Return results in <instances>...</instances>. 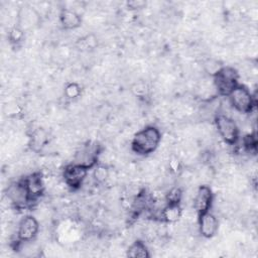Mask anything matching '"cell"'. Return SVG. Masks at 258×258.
<instances>
[{"instance_id": "10", "label": "cell", "mask_w": 258, "mask_h": 258, "mask_svg": "<svg viewBox=\"0 0 258 258\" xmlns=\"http://www.w3.org/2000/svg\"><path fill=\"white\" fill-rule=\"evenodd\" d=\"M199 217V231L200 234L207 239L214 237L219 228L218 219L211 212H207Z\"/></svg>"}, {"instance_id": "20", "label": "cell", "mask_w": 258, "mask_h": 258, "mask_svg": "<svg viewBox=\"0 0 258 258\" xmlns=\"http://www.w3.org/2000/svg\"><path fill=\"white\" fill-rule=\"evenodd\" d=\"M182 199V190L179 187H172L166 195V203L180 204Z\"/></svg>"}, {"instance_id": "19", "label": "cell", "mask_w": 258, "mask_h": 258, "mask_svg": "<svg viewBox=\"0 0 258 258\" xmlns=\"http://www.w3.org/2000/svg\"><path fill=\"white\" fill-rule=\"evenodd\" d=\"M24 38V30L18 26L17 24L14 25L8 33V39L10 41V43L12 44H18L20 43Z\"/></svg>"}, {"instance_id": "8", "label": "cell", "mask_w": 258, "mask_h": 258, "mask_svg": "<svg viewBox=\"0 0 258 258\" xmlns=\"http://www.w3.org/2000/svg\"><path fill=\"white\" fill-rule=\"evenodd\" d=\"M39 231L38 221L31 215L24 216L18 223L17 243H28L35 239Z\"/></svg>"}, {"instance_id": "5", "label": "cell", "mask_w": 258, "mask_h": 258, "mask_svg": "<svg viewBox=\"0 0 258 258\" xmlns=\"http://www.w3.org/2000/svg\"><path fill=\"white\" fill-rule=\"evenodd\" d=\"M100 153L101 148L97 142H87L76 152L74 162L91 169L98 164Z\"/></svg>"}, {"instance_id": "1", "label": "cell", "mask_w": 258, "mask_h": 258, "mask_svg": "<svg viewBox=\"0 0 258 258\" xmlns=\"http://www.w3.org/2000/svg\"><path fill=\"white\" fill-rule=\"evenodd\" d=\"M161 141L159 129L149 125L135 133L131 141V149L138 155L146 156L153 153Z\"/></svg>"}, {"instance_id": "2", "label": "cell", "mask_w": 258, "mask_h": 258, "mask_svg": "<svg viewBox=\"0 0 258 258\" xmlns=\"http://www.w3.org/2000/svg\"><path fill=\"white\" fill-rule=\"evenodd\" d=\"M214 85L221 96L228 97L229 94L239 85V75L236 69L230 66H223L214 76Z\"/></svg>"}, {"instance_id": "3", "label": "cell", "mask_w": 258, "mask_h": 258, "mask_svg": "<svg viewBox=\"0 0 258 258\" xmlns=\"http://www.w3.org/2000/svg\"><path fill=\"white\" fill-rule=\"evenodd\" d=\"M228 98L232 107L242 114L251 113L256 105L254 96L244 85H238L229 94Z\"/></svg>"}, {"instance_id": "9", "label": "cell", "mask_w": 258, "mask_h": 258, "mask_svg": "<svg viewBox=\"0 0 258 258\" xmlns=\"http://www.w3.org/2000/svg\"><path fill=\"white\" fill-rule=\"evenodd\" d=\"M214 201V195L209 185H201L194 198V209L198 216L210 212Z\"/></svg>"}, {"instance_id": "16", "label": "cell", "mask_w": 258, "mask_h": 258, "mask_svg": "<svg viewBox=\"0 0 258 258\" xmlns=\"http://www.w3.org/2000/svg\"><path fill=\"white\" fill-rule=\"evenodd\" d=\"M47 142V134L44 130H36L30 137V146L34 151L40 150Z\"/></svg>"}, {"instance_id": "17", "label": "cell", "mask_w": 258, "mask_h": 258, "mask_svg": "<svg viewBox=\"0 0 258 258\" xmlns=\"http://www.w3.org/2000/svg\"><path fill=\"white\" fill-rule=\"evenodd\" d=\"M64 97L69 100H75L79 98L82 94V88L77 83H69L63 91Z\"/></svg>"}, {"instance_id": "7", "label": "cell", "mask_w": 258, "mask_h": 258, "mask_svg": "<svg viewBox=\"0 0 258 258\" xmlns=\"http://www.w3.org/2000/svg\"><path fill=\"white\" fill-rule=\"evenodd\" d=\"M5 195L10 203L18 209L25 208L31 203L23 179L10 183L5 190Z\"/></svg>"}, {"instance_id": "6", "label": "cell", "mask_w": 258, "mask_h": 258, "mask_svg": "<svg viewBox=\"0 0 258 258\" xmlns=\"http://www.w3.org/2000/svg\"><path fill=\"white\" fill-rule=\"evenodd\" d=\"M89 170L90 169L86 166L75 162L68 164L62 170L63 181L69 187L73 189H78L83 185Z\"/></svg>"}, {"instance_id": "22", "label": "cell", "mask_w": 258, "mask_h": 258, "mask_svg": "<svg viewBox=\"0 0 258 258\" xmlns=\"http://www.w3.org/2000/svg\"><path fill=\"white\" fill-rule=\"evenodd\" d=\"M127 6L130 9H141L144 6H146V2L142 1V0H132V1L127 2Z\"/></svg>"}, {"instance_id": "12", "label": "cell", "mask_w": 258, "mask_h": 258, "mask_svg": "<svg viewBox=\"0 0 258 258\" xmlns=\"http://www.w3.org/2000/svg\"><path fill=\"white\" fill-rule=\"evenodd\" d=\"M59 22L62 28L71 30L81 26L82 18L80 14L77 13L75 10L64 8L59 13Z\"/></svg>"}, {"instance_id": "14", "label": "cell", "mask_w": 258, "mask_h": 258, "mask_svg": "<svg viewBox=\"0 0 258 258\" xmlns=\"http://www.w3.org/2000/svg\"><path fill=\"white\" fill-rule=\"evenodd\" d=\"M38 19V13L30 6H23L18 12L17 25L23 30L35 24Z\"/></svg>"}, {"instance_id": "15", "label": "cell", "mask_w": 258, "mask_h": 258, "mask_svg": "<svg viewBox=\"0 0 258 258\" xmlns=\"http://www.w3.org/2000/svg\"><path fill=\"white\" fill-rule=\"evenodd\" d=\"M127 256L131 258H148L150 254L145 243L141 240H136L129 246Z\"/></svg>"}, {"instance_id": "4", "label": "cell", "mask_w": 258, "mask_h": 258, "mask_svg": "<svg viewBox=\"0 0 258 258\" xmlns=\"http://www.w3.org/2000/svg\"><path fill=\"white\" fill-rule=\"evenodd\" d=\"M214 121L218 133L225 143L234 145L238 142L239 128L232 118L224 114H218L215 116Z\"/></svg>"}, {"instance_id": "21", "label": "cell", "mask_w": 258, "mask_h": 258, "mask_svg": "<svg viewBox=\"0 0 258 258\" xmlns=\"http://www.w3.org/2000/svg\"><path fill=\"white\" fill-rule=\"evenodd\" d=\"M223 66L220 64L219 61H216L214 59H208L205 62V70L207 71L208 74H210L212 77L222 68Z\"/></svg>"}, {"instance_id": "11", "label": "cell", "mask_w": 258, "mask_h": 258, "mask_svg": "<svg viewBox=\"0 0 258 258\" xmlns=\"http://www.w3.org/2000/svg\"><path fill=\"white\" fill-rule=\"evenodd\" d=\"M22 179L27 188L31 203L35 202L38 198H40V196L43 194V190H44V183L41 177V173L33 172Z\"/></svg>"}, {"instance_id": "13", "label": "cell", "mask_w": 258, "mask_h": 258, "mask_svg": "<svg viewBox=\"0 0 258 258\" xmlns=\"http://www.w3.org/2000/svg\"><path fill=\"white\" fill-rule=\"evenodd\" d=\"M182 215V209L180 204L166 203V205L160 211V219L164 223H175Z\"/></svg>"}, {"instance_id": "18", "label": "cell", "mask_w": 258, "mask_h": 258, "mask_svg": "<svg viewBox=\"0 0 258 258\" xmlns=\"http://www.w3.org/2000/svg\"><path fill=\"white\" fill-rule=\"evenodd\" d=\"M109 176V168L104 164H97L94 167L93 177L96 180V182L102 183L104 182Z\"/></svg>"}]
</instances>
